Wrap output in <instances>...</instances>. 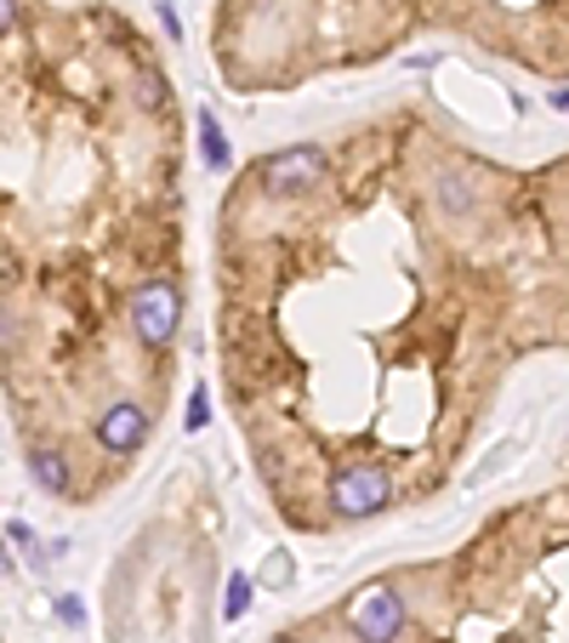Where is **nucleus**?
Masks as SVG:
<instances>
[{"mask_svg":"<svg viewBox=\"0 0 569 643\" xmlns=\"http://www.w3.org/2000/svg\"><path fill=\"white\" fill-rule=\"evenodd\" d=\"M388 502H393V478L376 462H348V467H337V478H330V507L342 518H370Z\"/></svg>","mask_w":569,"mask_h":643,"instance_id":"obj_1","label":"nucleus"},{"mask_svg":"<svg viewBox=\"0 0 569 643\" xmlns=\"http://www.w3.org/2000/svg\"><path fill=\"white\" fill-rule=\"evenodd\" d=\"M182 325V296L171 279H149V285H137L131 296V336L142 342V348H166V342L177 336Z\"/></svg>","mask_w":569,"mask_h":643,"instance_id":"obj_2","label":"nucleus"},{"mask_svg":"<svg viewBox=\"0 0 569 643\" xmlns=\"http://www.w3.org/2000/svg\"><path fill=\"white\" fill-rule=\"evenodd\" d=\"M319 177H325V155H319L313 142L279 148V155H268V160H262V171H257L262 194H273V200H297V194L319 188Z\"/></svg>","mask_w":569,"mask_h":643,"instance_id":"obj_3","label":"nucleus"},{"mask_svg":"<svg viewBox=\"0 0 569 643\" xmlns=\"http://www.w3.org/2000/svg\"><path fill=\"white\" fill-rule=\"evenodd\" d=\"M348 626H353L359 643H393L405 632V599L393 586L376 581V586H365V592L348 599Z\"/></svg>","mask_w":569,"mask_h":643,"instance_id":"obj_4","label":"nucleus"},{"mask_svg":"<svg viewBox=\"0 0 569 643\" xmlns=\"http://www.w3.org/2000/svg\"><path fill=\"white\" fill-rule=\"evenodd\" d=\"M142 438H149V410H142V405L120 399V405L103 410V422H98V444H103L109 456H131Z\"/></svg>","mask_w":569,"mask_h":643,"instance_id":"obj_5","label":"nucleus"},{"mask_svg":"<svg viewBox=\"0 0 569 643\" xmlns=\"http://www.w3.org/2000/svg\"><path fill=\"white\" fill-rule=\"evenodd\" d=\"M29 478L46 489V496H63L69 489V467H63L58 451H29Z\"/></svg>","mask_w":569,"mask_h":643,"instance_id":"obj_6","label":"nucleus"},{"mask_svg":"<svg viewBox=\"0 0 569 643\" xmlns=\"http://www.w3.org/2000/svg\"><path fill=\"white\" fill-rule=\"evenodd\" d=\"M200 155H206V166L211 171H228V137H222V126H217V115L211 109H200Z\"/></svg>","mask_w":569,"mask_h":643,"instance_id":"obj_7","label":"nucleus"},{"mask_svg":"<svg viewBox=\"0 0 569 643\" xmlns=\"http://www.w3.org/2000/svg\"><path fill=\"white\" fill-rule=\"evenodd\" d=\"M251 610V575H228V592H222V621H240Z\"/></svg>","mask_w":569,"mask_h":643,"instance_id":"obj_8","label":"nucleus"},{"mask_svg":"<svg viewBox=\"0 0 569 643\" xmlns=\"http://www.w3.org/2000/svg\"><path fill=\"white\" fill-rule=\"evenodd\" d=\"M291 575H297L291 553H268V558H262V570H257V581H262V586H291Z\"/></svg>","mask_w":569,"mask_h":643,"instance_id":"obj_9","label":"nucleus"},{"mask_svg":"<svg viewBox=\"0 0 569 643\" xmlns=\"http://www.w3.org/2000/svg\"><path fill=\"white\" fill-rule=\"evenodd\" d=\"M439 200H445V211H467V206H472L467 177H445V182H439Z\"/></svg>","mask_w":569,"mask_h":643,"instance_id":"obj_10","label":"nucleus"},{"mask_svg":"<svg viewBox=\"0 0 569 643\" xmlns=\"http://www.w3.org/2000/svg\"><path fill=\"white\" fill-rule=\"evenodd\" d=\"M137 97H142V109H160V103H166V80H160L154 69H142V75H137Z\"/></svg>","mask_w":569,"mask_h":643,"instance_id":"obj_11","label":"nucleus"},{"mask_svg":"<svg viewBox=\"0 0 569 643\" xmlns=\"http://www.w3.org/2000/svg\"><path fill=\"white\" fill-rule=\"evenodd\" d=\"M206 422H211V393L194 387V399H188V433H200Z\"/></svg>","mask_w":569,"mask_h":643,"instance_id":"obj_12","label":"nucleus"},{"mask_svg":"<svg viewBox=\"0 0 569 643\" xmlns=\"http://www.w3.org/2000/svg\"><path fill=\"white\" fill-rule=\"evenodd\" d=\"M12 23H18V0H0V40L12 34Z\"/></svg>","mask_w":569,"mask_h":643,"instance_id":"obj_13","label":"nucleus"},{"mask_svg":"<svg viewBox=\"0 0 569 643\" xmlns=\"http://www.w3.org/2000/svg\"><path fill=\"white\" fill-rule=\"evenodd\" d=\"M552 109H563V115H569V91H552Z\"/></svg>","mask_w":569,"mask_h":643,"instance_id":"obj_14","label":"nucleus"},{"mask_svg":"<svg viewBox=\"0 0 569 643\" xmlns=\"http://www.w3.org/2000/svg\"><path fill=\"white\" fill-rule=\"evenodd\" d=\"M7 279H12V268H7V257H0V290H7Z\"/></svg>","mask_w":569,"mask_h":643,"instance_id":"obj_15","label":"nucleus"},{"mask_svg":"<svg viewBox=\"0 0 569 643\" xmlns=\"http://www.w3.org/2000/svg\"><path fill=\"white\" fill-rule=\"evenodd\" d=\"M0 570H12V553H7V547H0Z\"/></svg>","mask_w":569,"mask_h":643,"instance_id":"obj_16","label":"nucleus"}]
</instances>
